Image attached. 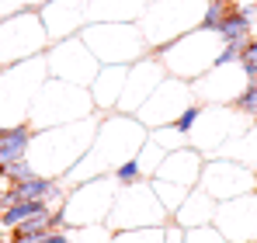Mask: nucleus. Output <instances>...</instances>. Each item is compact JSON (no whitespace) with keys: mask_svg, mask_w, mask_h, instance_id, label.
Wrapping results in <instances>:
<instances>
[{"mask_svg":"<svg viewBox=\"0 0 257 243\" xmlns=\"http://www.w3.org/2000/svg\"><path fill=\"white\" fill-rule=\"evenodd\" d=\"M150 129L136 115H125V111H115V115H101V125H97V136L90 143L80 160L73 163L59 181L66 188L80 184V181H90V177H101V174H111L115 167L128 157H136L146 143Z\"/></svg>","mask_w":257,"mask_h":243,"instance_id":"nucleus-1","label":"nucleus"},{"mask_svg":"<svg viewBox=\"0 0 257 243\" xmlns=\"http://www.w3.org/2000/svg\"><path fill=\"white\" fill-rule=\"evenodd\" d=\"M97 125H101V115H87V118L66 122V125L39 129L28 143V160L35 167V174L63 177L90 150V143L97 136Z\"/></svg>","mask_w":257,"mask_h":243,"instance_id":"nucleus-2","label":"nucleus"},{"mask_svg":"<svg viewBox=\"0 0 257 243\" xmlns=\"http://www.w3.org/2000/svg\"><path fill=\"white\" fill-rule=\"evenodd\" d=\"M104 222L111 233L115 229H143V226H167L171 212L157 198L150 181H136V184L115 191V202H111V212Z\"/></svg>","mask_w":257,"mask_h":243,"instance_id":"nucleus-3","label":"nucleus"},{"mask_svg":"<svg viewBox=\"0 0 257 243\" xmlns=\"http://www.w3.org/2000/svg\"><path fill=\"white\" fill-rule=\"evenodd\" d=\"M115 191H118V184H115L111 174H101V177L73 184V191H66V202H63L66 226L104 222L108 212H111V202H115Z\"/></svg>","mask_w":257,"mask_h":243,"instance_id":"nucleus-4","label":"nucleus"},{"mask_svg":"<svg viewBox=\"0 0 257 243\" xmlns=\"http://www.w3.org/2000/svg\"><path fill=\"white\" fill-rule=\"evenodd\" d=\"M188 80H160L157 90L143 101V108L136 111V118L143 122L146 129H160V125H171L188 104H191V94H188Z\"/></svg>","mask_w":257,"mask_h":243,"instance_id":"nucleus-5","label":"nucleus"},{"mask_svg":"<svg viewBox=\"0 0 257 243\" xmlns=\"http://www.w3.org/2000/svg\"><path fill=\"white\" fill-rule=\"evenodd\" d=\"M198 184L212 195L215 202H226V198H236V195H247L257 188V174H247L240 163L233 160H205L202 167V177Z\"/></svg>","mask_w":257,"mask_h":243,"instance_id":"nucleus-6","label":"nucleus"},{"mask_svg":"<svg viewBox=\"0 0 257 243\" xmlns=\"http://www.w3.org/2000/svg\"><path fill=\"white\" fill-rule=\"evenodd\" d=\"M164 80V66L157 59H146V63H136L125 73V87H122V97L115 104V111H125V115H136L143 108V101L157 90V83Z\"/></svg>","mask_w":257,"mask_h":243,"instance_id":"nucleus-7","label":"nucleus"},{"mask_svg":"<svg viewBox=\"0 0 257 243\" xmlns=\"http://www.w3.org/2000/svg\"><path fill=\"white\" fill-rule=\"evenodd\" d=\"M202 167H205L202 153L188 143V146H181V150L167 153V157L160 160V167H157L153 177H160V181H174V184H181V188H195L198 177H202Z\"/></svg>","mask_w":257,"mask_h":243,"instance_id":"nucleus-8","label":"nucleus"},{"mask_svg":"<svg viewBox=\"0 0 257 243\" xmlns=\"http://www.w3.org/2000/svg\"><path fill=\"white\" fill-rule=\"evenodd\" d=\"M215 198L202 188V184H195L188 195H184V202L177 205L171 212V219L177 226H184V229H191V226H205V222H212L215 219Z\"/></svg>","mask_w":257,"mask_h":243,"instance_id":"nucleus-9","label":"nucleus"},{"mask_svg":"<svg viewBox=\"0 0 257 243\" xmlns=\"http://www.w3.org/2000/svg\"><path fill=\"white\" fill-rule=\"evenodd\" d=\"M125 73H128V70L115 66V70H101V77H94V87H90L94 108H101V111H111V108L118 104V97H122V87H125Z\"/></svg>","mask_w":257,"mask_h":243,"instance_id":"nucleus-10","label":"nucleus"},{"mask_svg":"<svg viewBox=\"0 0 257 243\" xmlns=\"http://www.w3.org/2000/svg\"><path fill=\"white\" fill-rule=\"evenodd\" d=\"M32 136H35V129H32L28 122L4 125V129H0V167H4V163H14V160H25Z\"/></svg>","mask_w":257,"mask_h":243,"instance_id":"nucleus-11","label":"nucleus"},{"mask_svg":"<svg viewBox=\"0 0 257 243\" xmlns=\"http://www.w3.org/2000/svg\"><path fill=\"white\" fill-rule=\"evenodd\" d=\"M250 28H254V21L243 14V11H236V7H229V14H226V21H222V28L215 32L222 42H250Z\"/></svg>","mask_w":257,"mask_h":243,"instance_id":"nucleus-12","label":"nucleus"},{"mask_svg":"<svg viewBox=\"0 0 257 243\" xmlns=\"http://www.w3.org/2000/svg\"><path fill=\"white\" fill-rule=\"evenodd\" d=\"M108 243H164V226H143V229H115Z\"/></svg>","mask_w":257,"mask_h":243,"instance_id":"nucleus-13","label":"nucleus"},{"mask_svg":"<svg viewBox=\"0 0 257 243\" xmlns=\"http://www.w3.org/2000/svg\"><path fill=\"white\" fill-rule=\"evenodd\" d=\"M150 184H153L157 198L164 202V208H167V212H174L177 205L184 202V195L191 191V188H181V184H174V181H160V177H150Z\"/></svg>","mask_w":257,"mask_h":243,"instance_id":"nucleus-14","label":"nucleus"},{"mask_svg":"<svg viewBox=\"0 0 257 243\" xmlns=\"http://www.w3.org/2000/svg\"><path fill=\"white\" fill-rule=\"evenodd\" d=\"M111 229L108 222H87V226H70V243H108Z\"/></svg>","mask_w":257,"mask_h":243,"instance_id":"nucleus-15","label":"nucleus"},{"mask_svg":"<svg viewBox=\"0 0 257 243\" xmlns=\"http://www.w3.org/2000/svg\"><path fill=\"white\" fill-rule=\"evenodd\" d=\"M111 177H115V184H118V188H128V184H136V181H146V174H143V163H139V153L118 163V167L111 170Z\"/></svg>","mask_w":257,"mask_h":243,"instance_id":"nucleus-16","label":"nucleus"},{"mask_svg":"<svg viewBox=\"0 0 257 243\" xmlns=\"http://www.w3.org/2000/svg\"><path fill=\"white\" fill-rule=\"evenodd\" d=\"M150 136L167 150V153H174V150H181V146H188V136L181 132V129H174V125H160V129H150Z\"/></svg>","mask_w":257,"mask_h":243,"instance_id":"nucleus-17","label":"nucleus"},{"mask_svg":"<svg viewBox=\"0 0 257 243\" xmlns=\"http://www.w3.org/2000/svg\"><path fill=\"white\" fill-rule=\"evenodd\" d=\"M233 108L243 111V115H250V118H257V77H250L247 87L233 97Z\"/></svg>","mask_w":257,"mask_h":243,"instance_id":"nucleus-18","label":"nucleus"},{"mask_svg":"<svg viewBox=\"0 0 257 243\" xmlns=\"http://www.w3.org/2000/svg\"><path fill=\"white\" fill-rule=\"evenodd\" d=\"M229 7H233V4H209V7H205V18L198 21V28H202V32H219L222 21H226V14H229Z\"/></svg>","mask_w":257,"mask_h":243,"instance_id":"nucleus-19","label":"nucleus"},{"mask_svg":"<svg viewBox=\"0 0 257 243\" xmlns=\"http://www.w3.org/2000/svg\"><path fill=\"white\" fill-rule=\"evenodd\" d=\"M202 111H205V104H202V101H191V104H188V108H184V111H181L171 125H174V129H181V132L188 136V132L195 129V122H198V115H202Z\"/></svg>","mask_w":257,"mask_h":243,"instance_id":"nucleus-20","label":"nucleus"},{"mask_svg":"<svg viewBox=\"0 0 257 243\" xmlns=\"http://www.w3.org/2000/svg\"><path fill=\"white\" fill-rule=\"evenodd\" d=\"M184 243H226V236L215 229L212 222H205V226H191L188 229V240Z\"/></svg>","mask_w":257,"mask_h":243,"instance_id":"nucleus-21","label":"nucleus"},{"mask_svg":"<svg viewBox=\"0 0 257 243\" xmlns=\"http://www.w3.org/2000/svg\"><path fill=\"white\" fill-rule=\"evenodd\" d=\"M240 70H243V77H247V80H250V77H257V39H250L247 45H243Z\"/></svg>","mask_w":257,"mask_h":243,"instance_id":"nucleus-22","label":"nucleus"},{"mask_svg":"<svg viewBox=\"0 0 257 243\" xmlns=\"http://www.w3.org/2000/svg\"><path fill=\"white\" fill-rule=\"evenodd\" d=\"M188 240V229H184V226H177V222H167V226H164V243H184Z\"/></svg>","mask_w":257,"mask_h":243,"instance_id":"nucleus-23","label":"nucleus"},{"mask_svg":"<svg viewBox=\"0 0 257 243\" xmlns=\"http://www.w3.org/2000/svg\"><path fill=\"white\" fill-rule=\"evenodd\" d=\"M209 4H233V0H209Z\"/></svg>","mask_w":257,"mask_h":243,"instance_id":"nucleus-24","label":"nucleus"},{"mask_svg":"<svg viewBox=\"0 0 257 243\" xmlns=\"http://www.w3.org/2000/svg\"><path fill=\"white\" fill-rule=\"evenodd\" d=\"M0 188H4V177H0Z\"/></svg>","mask_w":257,"mask_h":243,"instance_id":"nucleus-25","label":"nucleus"},{"mask_svg":"<svg viewBox=\"0 0 257 243\" xmlns=\"http://www.w3.org/2000/svg\"><path fill=\"white\" fill-rule=\"evenodd\" d=\"M0 129H4V125H0Z\"/></svg>","mask_w":257,"mask_h":243,"instance_id":"nucleus-26","label":"nucleus"},{"mask_svg":"<svg viewBox=\"0 0 257 243\" xmlns=\"http://www.w3.org/2000/svg\"><path fill=\"white\" fill-rule=\"evenodd\" d=\"M254 191H257V188H254Z\"/></svg>","mask_w":257,"mask_h":243,"instance_id":"nucleus-27","label":"nucleus"}]
</instances>
